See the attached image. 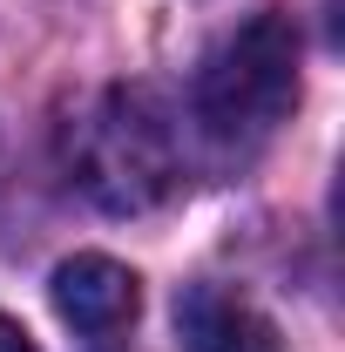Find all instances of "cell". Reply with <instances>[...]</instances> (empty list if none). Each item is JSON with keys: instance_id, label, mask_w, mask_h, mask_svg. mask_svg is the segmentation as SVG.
<instances>
[{"instance_id": "7a4b0ae2", "label": "cell", "mask_w": 345, "mask_h": 352, "mask_svg": "<svg viewBox=\"0 0 345 352\" xmlns=\"http://www.w3.org/2000/svg\"><path fill=\"white\" fill-rule=\"evenodd\" d=\"M197 122L223 149H251L298 109V28L285 14H251L197 68Z\"/></svg>"}, {"instance_id": "5b68a950", "label": "cell", "mask_w": 345, "mask_h": 352, "mask_svg": "<svg viewBox=\"0 0 345 352\" xmlns=\"http://www.w3.org/2000/svg\"><path fill=\"white\" fill-rule=\"evenodd\" d=\"M0 352H34V339H27L14 318H0Z\"/></svg>"}, {"instance_id": "3957f363", "label": "cell", "mask_w": 345, "mask_h": 352, "mask_svg": "<svg viewBox=\"0 0 345 352\" xmlns=\"http://www.w3.org/2000/svg\"><path fill=\"white\" fill-rule=\"evenodd\" d=\"M142 305V285H135L129 264L102 258V251H82V258H68L54 271V311L75 325V332H122Z\"/></svg>"}, {"instance_id": "277c9868", "label": "cell", "mask_w": 345, "mask_h": 352, "mask_svg": "<svg viewBox=\"0 0 345 352\" xmlns=\"http://www.w3.org/2000/svg\"><path fill=\"white\" fill-rule=\"evenodd\" d=\"M176 332H183V352H285L278 325L223 285H190L176 298Z\"/></svg>"}, {"instance_id": "6da1fadb", "label": "cell", "mask_w": 345, "mask_h": 352, "mask_svg": "<svg viewBox=\"0 0 345 352\" xmlns=\"http://www.w3.org/2000/svg\"><path fill=\"white\" fill-rule=\"evenodd\" d=\"M61 170L95 210L142 217L183 183V142L149 88H95L61 116Z\"/></svg>"}]
</instances>
